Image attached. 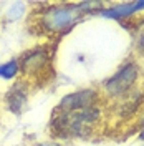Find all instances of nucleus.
Returning <instances> with one entry per match:
<instances>
[{"label": "nucleus", "instance_id": "1", "mask_svg": "<svg viewBox=\"0 0 144 146\" xmlns=\"http://www.w3.org/2000/svg\"><path fill=\"white\" fill-rule=\"evenodd\" d=\"M101 121L99 106H91L73 113L52 115V126L58 136L63 138H86L93 133L94 126Z\"/></svg>", "mask_w": 144, "mask_h": 146}, {"label": "nucleus", "instance_id": "2", "mask_svg": "<svg viewBox=\"0 0 144 146\" xmlns=\"http://www.w3.org/2000/svg\"><path fill=\"white\" fill-rule=\"evenodd\" d=\"M86 13L80 3L46 5L40 13V27L48 33H65L73 28Z\"/></svg>", "mask_w": 144, "mask_h": 146}, {"label": "nucleus", "instance_id": "3", "mask_svg": "<svg viewBox=\"0 0 144 146\" xmlns=\"http://www.w3.org/2000/svg\"><path fill=\"white\" fill-rule=\"evenodd\" d=\"M137 80H139V65L134 60H129L121 65L118 72L104 82L103 91L111 100H119L131 93V88L137 83Z\"/></svg>", "mask_w": 144, "mask_h": 146}, {"label": "nucleus", "instance_id": "4", "mask_svg": "<svg viewBox=\"0 0 144 146\" xmlns=\"http://www.w3.org/2000/svg\"><path fill=\"white\" fill-rule=\"evenodd\" d=\"M98 103H99L98 90L83 88V90H76L73 93L65 95L60 100L55 113H73V111L86 110V108H91V106H98Z\"/></svg>", "mask_w": 144, "mask_h": 146}, {"label": "nucleus", "instance_id": "5", "mask_svg": "<svg viewBox=\"0 0 144 146\" xmlns=\"http://www.w3.org/2000/svg\"><path fill=\"white\" fill-rule=\"evenodd\" d=\"M20 63V72L28 76H36L38 73L45 70L50 63V52L48 46H36L23 53L22 60H18Z\"/></svg>", "mask_w": 144, "mask_h": 146}, {"label": "nucleus", "instance_id": "6", "mask_svg": "<svg viewBox=\"0 0 144 146\" xmlns=\"http://www.w3.org/2000/svg\"><path fill=\"white\" fill-rule=\"evenodd\" d=\"M5 105L13 115H22L28 105V83L23 80L13 83L5 95Z\"/></svg>", "mask_w": 144, "mask_h": 146}, {"label": "nucleus", "instance_id": "7", "mask_svg": "<svg viewBox=\"0 0 144 146\" xmlns=\"http://www.w3.org/2000/svg\"><path fill=\"white\" fill-rule=\"evenodd\" d=\"M99 15L104 18H113V20H126L136 15L134 10V2H127V3H119L113 7H104L99 12Z\"/></svg>", "mask_w": 144, "mask_h": 146}, {"label": "nucleus", "instance_id": "8", "mask_svg": "<svg viewBox=\"0 0 144 146\" xmlns=\"http://www.w3.org/2000/svg\"><path fill=\"white\" fill-rule=\"evenodd\" d=\"M20 72V63L17 58H12L5 63H0V78L2 80H13Z\"/></svg>", "mask_w": 144, "mask_h": 146}, {"label": "nucleus", "instance_id": "9", "mask_svg": "<svg viewBox=\"0 0 144 146\" xmlns=\"http://www.w3.org/2000/svg\"><path fill=\"white\" fill-rule=\"evenodd\" d=\"M25 12H27V5L23 2H15L7 10V20L9 22H17L25 15Z\"/></svg>", "mask_w": 144, "mask_h": 146}, {"label": "nucleus", "instance_id": "10", "mask_svg": "<svg viewBox=\"0 0 144 146\" xmlns=\"http://www.w3.org/2000/svg\"><path fill=\"white\" fill-rule=\"evenodd\" d=\"M137 28H139V32H137V38H136V45H137V50L144 53V22Z\"/></svg>", "mask_w": 144, "mask_h": 146}, {"label": "nucleus", "instance_id": "11", "mask_svg": "<svg viewBox=\"0 0 144 146\" xmlns=\"http://www.w3.org/2000/svg\"><path fill=\"white\" fill-rule=\"evenodd\" d=\"M32 146H63V145H60L58 141H38V143H33Z\"/></svg>", "mask_w": 144, "mask_h": 146}, {"label": "nucleus", "instance_id": "12", "mask_svg": "<svg viewBox=\"0 0 144 146\" xmlns=\"http://www.w3.org/2000/svg\"><path fill=\"white\" fill-rule=\"evenodd\" d=\"M134 10H136V13H137V12H144V0H136Z\"/></svg>", "mask_w": 144, "mask_h": 146}, {"label": "nucleus", "instance_id": "13", "mask_svg": "<svg viewBox=\"0 0 144 146\" xmlns=\"http://www.w3.org/2000/svg\"><path fill=\"white\" fill-rule=\"evenodd\" d=\"M139 139H141V141H144V128L139 131Z\"/></svg>", "mask_w": 144, "mask_h": 146}, {"label": "nucleus", "instance_id": "14", "mask_svg": "<svg viewBox=\"0 0 144 146\" xmlns=\"http://www.w3.org/2000/svg\"><path fill=\"white\" fill-rule=\"evenodd\" d=\"M143 146H144V145H143Z\"/></svg>", "mask_w": 144, "mask_h": 146}]
</instances>
